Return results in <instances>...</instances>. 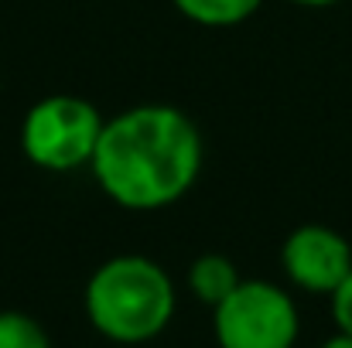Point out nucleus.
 I'll list each match as a JSON object with an SVG mask.
<instances>
[{
  "label": "nucleus",
  "instance_id": "obj_1",
  "mask_svg": "<svg viewBox=\"0 0 352 348\" xmlns=\"http://www.w3.org/2000/svg\"><path fill=\"white\" fill-rule=\"evenodd\" d=\"M202 157L206 147L192 116L178 106L144 103L103 123L89 171L113 205L157 212L195 188Z\"/></svg>",
  "mask_w": 352,
  "mask_h": 348
},
{
  "label": "nucleus",
  "instance_id": "obj_2",
  "mask_svg": "<svg viewBox=\"0 0 352 348\" xmlns=\"http://www.w3.org/2000/svg\"><path fill=\"white\" fill-rule=\"evenodd\" d=\"M82 301L89 325L117 345H144L175 318V283L168 270L133 253L100 263Z\"/></svg>",
  "mask_w": 352,
  "mask_h": 348
},
{
  "label": "nucleus",
  "instance_id": "obj_3",
  "mask_svg": "<svg viewBox=\"0 0 352 348\" xmlns=\"http://www.w3.org/2000/svg\"><path fill=\"white\" fill-rule=\"evenodd\" d=\"M100 110L69 93H55L38 100L21 123V150L24 157L52 174H72L93 164L100 133H103Z\"/></svg>",
  "mask_w": 352,
  "mask_h": 348
},
{
  "label": "nucleus",
  "instance_id": "obj_4",
  "mask_svg": "<svg viewBox=\"0 0 352 348\" xmlns=\"http://www.w3.org/2000/svg\"><path fill=\"white\" fill-rule=\"evenodd\" d=\"M219 348H294L301 318L291 294L270 280H239L233 294L212 308Z\"/></svg>",
  "mask_w": 352,
  "mask_h": 348
},
{
  "label": "nucleus",
  "instance_id": "obj_5",
  "mask_svg": "<svg viewBox=\"0 0 352 348\" xmlns=\"http://www.w3.org/2000/svg\"><path fill=\"white\" fill-rule=\"evenodd\" d=\"M280 266L287 280L308 294H336L352 273V246L342 232L308 222L298 226L280 246Z\"/></svg>",
  "mask_w": 352,
  "mask_h": 348
},
{
  "label": "nucleus",
  "instance_id": "obj_6",
  "mask_svg": "<svg viewBox=\"0 0 352 348\" xmlns=\"http://www.w3.org/2000/svg\"><path fill=\"white\" fill-rule=\"evenodd\" d=\"M188 287H192V294H195L202 304L216 308L219 301H226L236 287H239L236 263L230 256H223V253H206V256H199V259L188 266Z\"/></svg>",
  "mask_w": 352,
  "mask_h": 348
},
{
  "label": "nucleus",
  "instance_id": "obj_7",
  "mask_svg": "<svg viewBox=\"0 0 352 348\" xmlns=\"http://www.w3.org/2000/svg\"><path fill=\"white\" fill-rule=\"evenodd\" d=\"M182 17L202 27H236L250 21L263 0H171Z\"/></svg>",
  "mask_w": 352,
  "mask_h": 348
},
{
  "label": "nucleus",
  "instance_id": "obj_8",
  "mask_svg": "<svg viewBox=\"0 0 352 348\" xmlns=\"http://www.w3.org/2000/svg\"><path fill=\"white\" fill-rule=\"evenodd\" d=\"M0 348H52V342L31 314L0 311Z\"/></svg>",
  "mask_w": 352,
  "mask_h": 348
},
{
  "label": "nucleus",
  "instance_id": "obj_9",
  "mask_svg": "<svg viewBox=\"0 0 352 348\" xmlns=\"http://www.w3.org/2000/svg\"><path fill=\"white\" fill-rule=\"evenodd\" d=\"M332 318H336V328L352 335V273L342 280V287L332 294Z\"/></svg>",
  "mask_w": 352,
  "mask_h": 348
},
{
  "label": "nucleus",
  "instance_id": "obj_10",
  "mask_svg": "<svg viewBox=\"0 0 352 348\" xmlns=\"http://www.w3.org/2000/svg\"><path fill=\"white\" fill-rule=\"evenodd\" d=\"M322 348H352V335H346V332H339V335H332L329 342Z\"/></svg>",
  "mask_w": 352,
  "mask_h": 348
},
{
  "label": "nucleus",
  "instance_id": "obj_11",
  "mask_svg": "<svg viewBox=\"0 0 352 348\" xmlns=\"http://www.w3.org/2000/svg\"><path fill=\"white\" fill-rule=\"evenodd\" d=\"M294 7H332V3H342V0H287Z\"/></svg>",
  "mask_w": 352,
  "mask_h": 348
}]
</instances>
